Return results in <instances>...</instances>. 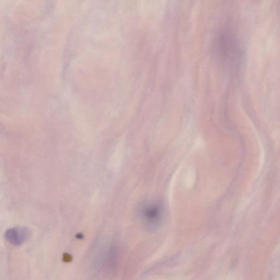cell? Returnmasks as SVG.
Listing matches in <instances>:
<instances>
[{"mask_svg":"<svg viewBox=\"0 0 280 280\" xmlns=\"http://www.w3.org/2000/svg\"><path fill=\"white\" fill-rule=\"evenodd\" d=\"M216 55L223 62L232 63L242 57V48L234 34L229 31L220 32L214 42Z\"/></svg>","mask_w":280,"mask_h":280,"instance_id":"1","label":"cell"},{"mask_svg":"<svg viewBox=\"0 0 280 280\" xmlns=\"http://www.w3.org/2000/svg\"><path fill=\"white\" fill-rule=\"evenodd\" d=\"M162 208L158 204H150L146 205L142 210V218L147 227L155 228L160 222Z\"/></svg>","mask_w":280,"mask_h":280,"instance_id":"2","label":"cell"},{"mask_svg":"<svg viewBox=\"0 0 280 280\" xmlns=\"http://www.w3.org/2000/svg\"><path fill=\"white\" fill-rule=\"evenodd\" d=\"M31 231L26 227H18L9 228L4 233V238L9 243L19 247L25 243L31 237Z\"/></svg>","mask_w":280,"mask_h":280,"instance_id":"3","label":"cell"}]
</instances>
